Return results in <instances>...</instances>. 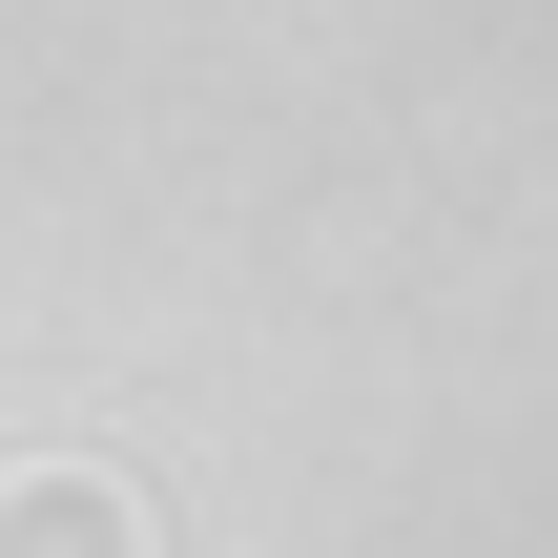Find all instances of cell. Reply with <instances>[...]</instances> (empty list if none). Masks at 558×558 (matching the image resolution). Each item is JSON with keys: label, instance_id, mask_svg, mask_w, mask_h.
I'll use <instances>...</instances> for the list:
<instances>
[{"label": "cell", "instance_id": "cell-1", "mask_svg": "<svg viewBox=\"0 0 558 558\" xmlns=\"http://www.w3.org/2000/svg\"><path fill=\"white\" fill-rule=\"evenodd\" d=\"M0 558H145V518H124V476L41 456V476H0Z\"/></svg>", "mask_w": 558, "mask_h": 558}]
</instances>
